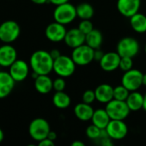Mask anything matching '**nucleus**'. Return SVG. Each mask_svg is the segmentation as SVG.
<instances>
[{
	"mask_svg": "<svg viewBox=\"0 0 146 146\" xmlns=\"http://www.w3.org/2000/svg\"><path fill=\"white\" fill-rule=\"evenodd\" d=\"M54 59L52 57L50 52L40 50L34 51L31 56L29 64L33 72L38 75L49 74L53 70Z\"/></svg>",
	"mask_w": 146,
	"mask_h": 146,
	"instance_id": "1",
	"label": "nucleus"
},
{
	"mask_svg": "<svg viewBox=\"0 0 146 146\" xmlns=\"http://www.w3.org/2000/svg\"><path fill=\"white\" fill-rule=\"evenodd\" d=\"M105 110H107L111 120H122L124 121L130 114V109L126 101L112 99L106 104Z\"/></svg>",
	"mask_w": 146,
	"mask_h": 146,
	"instance_id": "2",
	"label": "nucleus"
},
{
	"mask_svg": "<svg viewBox=\"0 0 146 146\" xmlns=\"http://www.w3.org/2000/svg\"><path fill=\"white\" fill-rule=\"evenodd\" d=\"M77 16L76 7L69 2L56 6L53 12V18L55 21L63 25H67L72 22Z\"/></svg>",
	"mask_w": 146,
	"mask_h": 146,
	"instance_id": "3",
	"label": "nucleus"
},
{
	"mask_svg": "<svg viewBox=\"0 0 146 146\" xmlns=\"http://www.w3.org/2000/svg\"><path fill=\"white\" fill-rule=\"evenodd\" d=\"M50 131L51 128L48 121L43 118H36L33 120L28 127V133L30 137L38 142L46 139Z\"/></svg>",
	"mask_w": 146,
	"mask_h": 146,
	"instance_id": "4",
	"label": "nucleus"
},
{
	"mask_svg": "<svg viewBox=\"0 0 146 146\" xmlns=\"http://www.w3.org/2000/svg\"><path fill=\"white\" fill-rule=\"evenodd\" d=\"M76 63L74 62L71 56L61 55L54 60L53 71L59 77H69L72 75L76 69Z\"/></svg>",
	"mask_w": 146,
	"mask_h": 146,
	"instance_id": "5",
	"label": "nucleus"
},
{
	"mask_svg": "<svg viewBox=\"0 0 146 146\" xmlns=\"http://www.w3.org/2000/svg\"><path fill=\"white\" fill-rule=\"evenodd\" d=\"M20 33V26L15 21H5L0 25V40L5 44H10L16 40Z\"/></svg>",
	"mask_w": 146,
	"mask_h": 146,
	"instance_id": "6",
	"label": "nucleus"
},
{
	"mask_svg": "<svg viewBox=\"0 0 146 146\" xmlns=\"http://www.w3.org/2000/svg\"><path fill=\"white\" fill-rule=\"evenodd\" d=\"M95 50L86 44L73 49L71 58L77 66H86L94 61Z\"/></svg>",
	"mask_w": 146,
	"mask_h": 146,
	"instance_id": "7",
	"label": "nucleus"
},
{
	"mask_svg": "<svg viewBox=\"0 0 146 146\" xmlns=\"http://www.w3.org/2000/svg\"><path fill=\"white\" fill-rule=\"evenodd\" d=\"M144 74L138 69H130L126 71L121 79V85L127 88L130 92L137 91L143 86Z\"/></svg>",
	"mask_w": 146,
	"mask_h": 146,
	"instance_id": "8",
	"label": "nucleus"
},
{
	"mask_svg": "<svg viewBox=\"0 0 146 146\" xmlns=\"http://www.w3.org/2000/svg\"><path fill=\"white\" fill-rule=\"evenodd\" d=\"M139 51V42L131 37H126L120 40L117 44V52L118 54L123 57H134Z\"/></svg>",
	"mask_w": 146,
	"mask_h": 146,
	"instance_id": "9",
	"label": "nucleus"
},
{
	"mask_svg": "<svg viewBox=\"0 0 146 146\" xmlns=\"http://www.w3.org/2000/svg\"><path fill=\"white\" fill-rule=\"evenodd\" d=\"M108 137L111 139H123L128 133V127L122 120H111L105 128Z\"/></svg>",
	"mask_w": 146,
	"mask_h": 146,
	"instance_id": "10",
	"label": "nucleus"
},
{
	"mask_svg": "<svg viewBox=\"0 0 146 146\" xmlns=\"http://www.w3.org/2000/svg\"><path fill=\"white\" fill-rule=\"evenodd\" d=\"M66 29L65 25L57 21L50 23L45 31L46 37L52 42H60L65 39L66 34Z\"/></svg>",
	"mask_w": 146,
	"mask_h": 146,
	"instance_id": "11",
	"label": "nucleus"
},
{
	"mask_svg": "<svg viewBox=\"0 0 146 146\" xmlns=\"http://www.w3.org/2000/svg\"><path fill=\"white\" fill-rule=\"evenodd\" d=\"M9 72L15 82H21L28 77L29 68L25 61L16 59L9 67Z\"/></svg>",
	"mask_w": 146,
	"mask_h": 146,
	"instance_id": "12",
	"label": "nucleus"
},
{
	"mask_svg": "<svg viewBox=\"0 0 146 146\" xmlns=\"http://www.w3.org/2000/svg\"><path fill=\"white\" fill-rule=\"evenodd\" d=\"M121 56L118 52H108L104 53L102 58L100 61V66L105 72H113L119 68Z\"/></svg>",
	"mask_w": 146,
	"mask_h": 146,
	"instance_id": "13",
	"label": "nucleus"
},
{
	"mask_svg": "<svg viewBox=\"0 0 146 146\" xmlns=\"http://www.w3.org/2000/svg\"><path fill=\"white\" fill-rule=\"evenodd\" d=\"M140 4L141 0H118L117 8L122 15L130 18L139 12Z\"/></svg>",
	"mask_w": 146,
	"mask_h": 146,
	"instance_id": "14",
	"label": "nucleus"
},
{
	"mask_svg": "<svg viewBox=\"0 0 146 146\" xmlns=\"http://www.w3.org/2000/svg\"><path fill=\"white\" fill-rule=\"evenodd\" d=\"M16 57L17 52L11 44H5L0 46V67L9 68L17 59Z\"/></svg>",
	"mask_w": 146,
	"mask_h": 146,
	"instance_id": "15",
	"label": "nucleus"
},
{
	"mask_svg": "<svg viewBox=\"0 0 146 146\" xmlns=\"http://www.w3.org/2000/svg\"><path fill=\"white\" fill-rule=\"evenodd\" d=\"M65 44L72 49L85 44V34L77 28H71L66 32L65 39Z\"/></svg>",
	"mask_w": 146,
	"mask_h": 146,
	"instance_id": "16",
	"label": "nucleus"
},
{
	"mask_svg": "<svg viewBox=\"0 0 146 146\" xmlns=\"http://www.w3.org/2000/svg\"><path fill=\"white\" fill-rule=\"evenodd\" d=\"M15 80L9 72L0 71V98L8 97L15 87Z\"/></svg>",
	"mask_w": 146,
	"mask_h": 146,
	"instance_id": "17",
	"label": "nucleus"
},
{
	"mask_svg": "<svg viewBox=\"0 0 146 146\" xmlns=\"http://www.w3.org/2000/svg\"><path fill=\"white\" fill-rule=\"evenodd\" d=\"M96 98L97 101L102 104H108L114 99V87L109 84H101L96 90Z\"/></svg>",
	"mask_w": 146,
	"mask_h": 146,
	"instance_id": "18",
	"label": "nucleus"
},
{
	"mask_svg": "<svg viewBox=\"0 0 146 146\" xmlns=\"http://www.w3.org/2000/svg\"><path fill=\"white\" fill-rule=\"evenodd\" d=\"M34 87L40 94H47L53 89V80L48 74H40L34 79Z\"/></svg>",
	"mask_w": 146,
	"mask_h": 146,
	"instance_id": "19",
	"label": "nucleus"
},
{
	"mask_svg": "<svg viewBox=\"0 0 146 146\" xmlns=\"http://www.w3.org/2000/svg\"><path fill=\"white\" fill-rule=\"evenodd\" d=\"M94 111L95 110H93L91 105L84 102L79 103L74 107V114L76 117L82 121H90Z\"/></svg>",
	"mask_w": 146,
	"mask_h": 146,
	"instance_id": "20",
	"label": "nucleus"
},
{
	"mask_svg": "<svg viewBox=\"0 0 146 146\" xmlns=\"http://www.w3.org/2000/svg\"><path fill=\"white\" fill-rule=\"evenodd\" d=\"M92 124L96 125L101 129H105L108 125L111 118L109 117L107 110L104 109H98L94 111V114L91 118Z\"/></svg>",
	"mask_w": 146,
	"mask_h": 146,
	"instance_id": "21",
	"label": "nucleus"
},
{
	"mask_svg": "<svg viewBox=\"0 0 146 146\" xmlns=\"http://www.w3.org/2000/svg\"><path fill=\"white\" fill-rule=\"evenodd\" d=\"M131 111H138L143 109L144 106V96L139 92H131L126 100Z\"/></svg>",
	"mask_w": 146,
	"mask_h": 146,
	"instance_id": "22",
	"label": "nucleus"
},
{
	"mask_svg": "<svg viewBox=\"0 0 146 146\" xmlns=\"http://www.w3.org/2000/svg\"><path fill=\"white\" fill-rule=\"evenodd\" d=\"M103 36L97 29H93L91 32L85 35V44L93 48L94 50L99 49L102 44Z\"/></svg>",
	"mask_w": 146,
	"mask_h": 146,
	"instance_id": "23",
	"label": "nucleus"
},
{
	"mask_svg": "<svg viewBox=\"0 0 146 146\" xmlns=\"http://www.w3.org/2000/svg\"><path fill=\"white\" fill-rule=\"evenodd\" d=\"M130 24L132 28L138 33L146 32V16L144 14L136 13L130 17Z\"/></svg>",
	"mask_w": 146,
	"mask_h": 146,
	"instance_id": "24",
	"label": "nucleus"
},
{
	"mask_svg": "<svg viewBox=\"0 0 146 146\" xmlns=\"http://www.w3.org/2000/svg\"><path fill=\"white\" fill-rule=\"evenodd\" d=\"M52 103L54 106L58 109H66L70 106L71 100L70 96L65 93L64 91L62 92H56L52 97Z\"/></svg>",
	"mask_w": 146,
	"mask_h": 146,
	"instance_id": "25",
	"label": "nucleus"
},
{
	"mask_svg": "<svg viewBox=\"0 0 146 146\" xmlns=\"http://www.w3.org/2000/svg\"><path fill=\"white\" fill-rule=\"evenodd\" d=\"M77 15L82 20H90L94 15V8L88 3H81L77 7Z\"/></svg>",
	"mask_w": 146,
	"mask_h": 146,
	"instance_id": "26",
	"label": "nucleus"
},
{
	"mask_svg": "<svg viewBox=\"0 0 146 146\" xmlns=\"http://www.w3.org/2000/svg\"><path fill=\"white\" fill-rule=\"evenodd\" d=\"M129 93H130V91L127 88H126L123 85L118 86L114 88V99L126 101Z\"/></svg>",
	"mask_w": 146,
	"mask_h": 146,
	"instance_id": "27",
	"label": "nucleus"
},
{
	"mask_svg": "<svg viewBox=\"0 0 146 146\" xmlns=\"http://www.w3.org/2000/svg\"><path fill=\"white\" fill-rule=\"evenodd\" d=\"M102 129L99 128L98 127H96V125L92 124L90 126H89L86 129V135L89 139H97L101 137Z\"/></svg>",
	"mask_w": 146,
	"mask_h": 146,
	"instance_id": "28",
	"label": "nucleus"
},
{
	"mask_svg": "<svg viewBox=\"0 0 146 146\" xmlns=\"http://www.w3.org/2000/svg\"><path fill=\"white\" fill-rule=\"evenodd\" d=\"M133 62L132 57L123 56V57L120 58L119 68H120L122 71H124V72L128 71V70L133 68Z\"/></svg>",
	"mask_w": 146,
	"mask_h": 146,
	"instance_id": "29",
	"label": "nucleus"
},
{
	"mask_svg": "<svg viewBox=\"0 0 146 146\" xmlns=\"http://www.w3.org/2000/svg\"><path fill=\"white\" fill-rule=\"evenodd\" d=\"M78 28L81 32H83L85 35L91 32L94 29L93 24L90 21V20H82V21L78 25Z\"/></svg>",
	"mask_w": 146,
	"mask_h": 146,
	"instance_id": "30",
	"label": "nucleus"
},
{
	"mask_svg": "<svg viewBox=\"0 0 146 146\" xmlns=\"http://www.w3.org/2000/svg\"><path fill=\"white\" fill-rule=\"evenodd\" d=\"M96 93L93 90H86L83 94V102L91 104L96 100Z\"/></svg>",
	"mask_w": 146,
	"mask_h": 146,
	"instance_id": "31",
	"label": "nucleus"
},
{
	"mask_svg": "<svg viewBox=\"0 0 146 146\" xmlns=\"http://www.w3.org/2000/svg\"><path fill=\"white\" fill-rule=\"evenodd\" d=\"M65 88V80L63 77L57 78L53 80V89L56 92H62Z\"/></svg>",
	"mask_w": 146,
	"mask_h": 146,
	"instance_id": "32",
	"label": "nucleus"
},
{
	"mask_svg": "<svg viewBox=\"0 0 146 146\" xmlns=\"http://www.w3.org/2000/svg\"><path fill=\"white\" fill-rule=\"evenodd\" d=\"M39 145L40 146H53L54 145V141L51 140L50 139L46 138V139H44L42 140H40V142H38Z\"/></svg>",
	"mask_w": 146,
	"mask_h": 146,
	"instance_id": "33",
	"label": "nucleus"
},
{
	"mask_svg": "<svg viewBox=\"0 0 146 146\" xmlns=\"http://www.w3.org/2000/svg\"><path fill=\"white\" fill-rule=\"evenodd\" d=\"M103 55H104V53L100 50V48L99 49H96V50H95V52H94V60H96V61H101V59L102 58V56H103Z\"/></svg>",
	"mask_w": 146,
	"mask_h": 146,
	"instance_id": "34",
	"label": "nucleus"
},
{
	"mask_svg": "<svg viewBox=\"0 0 146 146\" xmlns=\"http://www.w3.org/2000/svg\"><path fill=\"white\" fill-rule=\"evenodd\" d=\"M50 54H51V56H52V57L55 60L56 58H58L59 56H61V53L59 52V50H57V49H53V50H52L51 51H50Z\"/></svg>",
	"mask_w": 146,
	"mask_h": 146,
	"instance_id": "35",
	"label": "nucleus"
},
{
	"mask_svg": "<svg viewBox=\"0 0 146 146\" xmlns=\"http://www.w3.org/2000/svg\"><path fill=\"white\" fill-rule=\"evenodd\" d=\"M70 0H48V2H50L51 3L58 6V5H60V4H63V3H68Z\"/></svg>",
	"mask_w": 146,
	"mask_h": 146,
	"instance_id": "36",
	"label": "nucleus"
},
{
	"mask_svg": "<svg viewBox=\"0 0 146 146\" xmlns=\"http://www.w3.org/2000/svg\"><path fill=\"white\" fill-rule=\"evenodd\" d=\"M47 138H48V139H50L51 140L54 141V140L57 139V134H56V133H55V132L50 131V133H49V134H48Z\"/></svg>",
	"mask_w": 146,
	"mask_h": 146,
	"instance_id": "37",
	"label": "nucleus"
},
{
	"mask_svg": "<svg viewBox=\"0 0 146 146\" xmlns=\"http://www.w3.org/2000/svg\"><path fill=\"white\" fill-rule=\"evenodd\" d=\"M35 4H39V5H41V4H44L48 2V0H31Z\"/></svg>",
	"mask_w": 146,
	"mask_h": 146,
	"instance_id": "38",
	"label": "nucleus"
},
{
	"mask_svg": "<svg viewBox=\"0 0 146 146\" xmlns=\"http://www.w3.org/2000/svg\"><path fill=\"white\" fill-rule=\"evenodd\" d=\"M85 145V144L83 143V142H81V141H74V142H72V144H71V146H84Z\"/></svg>",
	"mask_w": 146,
	"mask_h": 146,
	"instance_id": "39",
	"label": "nucleus"
},
{
	"mask_svg": "<svg viewBox=\"0 0 146 146\" xmlns=\"http://www.w3.org/2000/svg\"><path fill=\"white\" fill-rule=\"evenodd\" d=\"M4 139V134H3V132L2 131V129L0 128V143Z\"/></svg>",
	"mask_w": 146,
	"mask_h": 146,
	"instance_id": "40",
	"label": "nucleus"
},
{
	"mask_svg": "<svg viewBox=\"0 0 146 146\" xmlns=\"http://www.w3.org/2000/svg\"><path fill=\"white\" fill-rule=\"evenodd\" d=\"M143 109L146 111V94L144 96V106H143Z\"/></svg>",
	"mask_w": 146,
	"mask_h": 146,
	"instance_id": "41",
	"label": "nucleus"
},
{
	"mask_svg": "<svg viewBox=\"0 0 146 146\" xmlns=\"http://www.w3.org/2000/svg\"><path fill=\"white\" fill-rule=\"evenodd\" d=\"M143 86H146V74H144L143 75Z\"/></svg>",
	"mask_w": 146,
	"mask_h": 146,
	"instance_id": "42",
	"label": "nucleus"
},
{
	"mask_svg": "<svg viewBox=\"0 0 146 146\" xmlns=\"http://www.w3.org/2000/svg\"><path fill=\"white\" fill-rule=\"evenodd\" d=\"M145 53H146V44H145Z\"/></svg>",
	"mask_w": 146,
	"mask_h": 146,
	"instance_id": "43",
	"label": "nucleus"
}]
</instances>
